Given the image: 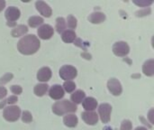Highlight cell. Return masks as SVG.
<instances>
[{
  "label": "cell",
  "mask_w": 154,
  "mask_h": 130,
  "mask_svg": "<svg viewBox=\"0 0 154 130\" xmlns=\"http://www.w3.org/2000/svg\"><path fill=\"white\" fill-rule=\"evenodd\" d=\"M37 33H38L39 38L42 40H49L53 36L54 29L50 24H42V26L39 27Z\"/></svg>",
  "instance_id": "cell-8"
},
{
  "label": "cell",
  "mask_w": 154,
  "mask_h": 130,
  "mask_svg": "<svg viewBox=\"0 0 154 130\" xmlns=\"http://www.w3.org/2000/svg\"><path fill=\"white\" fill-rule=\"evenodd\" d=\"M86 98V94L83 90H76L74 93L71 94L70 99L72 100V102L76 105V104H80L81 102H83V100Z\"/></svg>",
  "instance_id": "cell-17"
},
{
  "label": "cell",
  "mask_w": 154,
  "mask_h": 130,
  "mask_svg": "<svg viewBox=\"0 0 154 130\" xmlns=\"http://www.w3.org/2000/svg\"><path fill=\"white\" fill-rule=\"evenodd\" d=\"M62 88H63V90H64L66 92L70 93V92H72V91L75 90V89H76V84H75V82H73L72 81H65V82H64Z\"/></svg>",
  "instance_id": "cell-24"
},
{
  "label": "cell",
  "mask_w": 154,
  "mask_h": 130,
  "mask_svg": "<svg viewBox=\"0 0 154 130\" xmlns=\"http://www.w3.org/2000/svg\"><path fill=\"white\" fill-rule=\"evenodd\" d=\"M27 32H28L27 26L23 25V24H20V25H17L16 27H14L12 30L11 35L13 37H20V36H23L25 33H27Z\"/></svg>",
  "instance_id": "cell-19"
},
{
  "label": "cell",
  "mask_w": 154,
  "mask_h": 130,
  "mask_svg": "<svg viewBox=\"0 0 154 130\" xmlns=\"http://www.w3.org/2000/svg\"><path fill=\"white\" fill-rule=\"evenodd\" d=\"M151 13H152V10H151V8H144L143 10H140V11H137L136 13H135V14H136V16H140V17H142V16H146V15H149V14H151Z\"/></svg>",
  "instance_id": "cell-30"
},
{
  "label": "cell",
  "mask_w": 154,
  "mask_h": 130,
  "mask_svg": "<svg viewBox=\"0 0 154 130\" xmlns=\"http://www.w3.org/2000/svg\"><path fill=\"white\" fill-rule=\"evenodd\" d=\"M66 24H68L69 28L75 29L77 27V19L72 14H69L68 16V18H67V23Z\"/></svg>",
  "instance_id": "cell-25"
},
{
  "label": "cell",
  "mask_w": 154,
  "mask_h": 130,
  "mask_svg": "<svg viewBox=\"0 0 154 130\" xmlns=\"http://www.w3.org/2000/svg\"><path fill=\"white\" fill-rule=\"evenodd\" d=\"M77 75H78V71L74 66L64 65L60 69V76L62 80L66 81L75 79Z\"/></svg>",
  "instance_id": "cell-4"
},
{
  "label": "cell",
  "mask_w": 154,
  "mask_h": 130,
  "mask_svg": "<svg viewBox=\"0 0 154 130\" xmlns=\"http://www.w3.org/2000/svg\"><path fill=\"white\" fill-rule=\"evenodd\" d=\"M66 26H67V24L63 17H58L56 19V27L55 28L59 33H63L66 29Z\"/></svg>",
  "instance_id": "cell-22"
},
{
  "label": "cell",
  "mask_w": 154,
  "mask_h": 130,
  "mask_svg": "<svg viewBox=\"0 0 154 130\" xmlns=\"http://www.w3.org/2000/svg\"><path fill=\"white\" fill-rule=\"evenodd\" d=\"M49 95L51 99L55 100H61L64 95H65V91L63 90V88L59 85V84H56V85H53L50 90H49Z\"/></svg>",
  "instance_id": "cell-11"
},
{
  "label": "cell",
  "mask_w": 154,
  "mask_h": 130,
  "mask_svg": "<svg viewBox=\"0 0 154 130\" xmlns=\"http://www.w3.org/2000/svg\"><path fill=\"white\" fill-rule=\"evenodd\" d=\"M5 103H6V100H4L3 102H1V103H0V109H2V107H4Z\"/></svg>",
  "instance_id": "cell-39"
},
{
  "label": "cell",
  "mask_w": 154,
  "mask_h": 130,
  "mask_svg": "<svg viewBox=\"0 0 154 130\" xmlns=\"http://www.w3.org/2000/svg\"><path fill=\"white\" fill-rule=\"evenodd\" d=\"M20 15H21V12L15 6H10V7H8L6 9V11H5V16L7 19V21L13 22V23H14V21L18 20L20 18Z\"/></svg>",
  "instance_id": "cell-10"
},
{
  "label": "cell",
  "mask_w": 154,
  "mask_h": 130,
  "mask_svg": "<svg viewBox=\"0 0 154 130\" xmlns=\"http://www.w3.org/2000/svg\"><path fill=\"white\" fill-rule=\"evenodd\" d=\"M133 128V125H132V122L128 119H125L122 122V125H121V128L120 130H132Z\"/></svg>",
  "instance_id": "cell-28"
},
{
  "label": "cell",
  "mask_w": 154,
  "mask_h": 130,
  "mask_svg": "<svg viewBox=\"0 0 154 130\" xmlns=\"http://www.w3.org/2000/svg\"><path fill=\"white\" fill-rule=\"evenodd\" d=\"M81 56L82 57H84L85 59H87V60H90L91 59V55L90 54H88V53H87V52H83V53H81Z\"/></svg>",
  "instance_id": "cell-34"
},
{
  "label": "cell",
  "mask_w": 154,
  "mask_h": 130,
  "mask_svg": "<svg viewBox=\"0 0 154 130\" xmlns=\"http://www.w3.org/2000/svg\"><path fill=\"white\" fill-rule=\"evenodd\" d=\"M11 91L15 94V95H19L23 92V89L21 86H18V85H13L11 86Z\"/></svg>",
  "instance_id": "cell-31"
},
{
  "label": "cell",
  "mask_w": 154,
  "mask_h": 130,
  "mask_svg": "<svg viewBox=\"0 0 154 130\" xmlns=\"http://www.w3.org/2000/svg\"><path fill=\"white\" fill-rule=\"evenodd\" d=\"M7 25L8 26H13V25H15V23H7Z\"/></svg>",
  "instance_id": "cell-40"
},
{
  "label": "cell",
  "mask_w": 154,
  "mask_h": 130,
  "mask_svg": "<svg viewBox=\"0 0 154 130\" xmlns=\"http://www.w3.org/2000/svg\"><path fill=\"white\" fill-rule=\"evenodd\" d=\"M35 6H36V9L39 11V13L42 15H43L45 17H51V16L52 10L50 7V5L48 4H46L45 2H43V1H37L35 3Z\"/></svg>",
  "instance_id": "cell-12"
},
{
  "label": "cell",
  "mask_w": 154,
  "mask_h": 130,
  "mask_svg": "<svg viewBox=\"0 0 154 130\" xmlns=\"http://www.w3.org/2000/svg\"><path fill=\"white\" fill-rule=\"evenodd\" d=\"M141 119H142V120H143V124H145V125H147V126H148V127H149V128H151V127H152V126H151V125H149V124H148V123H147V122H146V121H145V119H143V118H141Z\"/></svg>",
  "instance_id": "cell-37"
},
{
  "label": "cell",
  "mask_w": 154,
  "mask_h": 130,
  "mask_svg": "<svg viewBox=\"0 0 154 130\" xmlns=\"http://www.w3.org/2000/svg\"><path fill=\"white\" fill-rule=\"evenodd\" d=\"M48 89H49V86L47 84H44V83H40V84H37L35 87H34V94L37 96V97H42L46 94V92L48 91Z\"/></svg>",
  "instance_id": "cell-21"
},
{
  "label": "cell",
  "mask_w": 154,
  "mask_h": 130,
  "mask_svg": "<svg viewBox=\"0 0 154 130\" xmlns=\"http://www.w3.org/2000/svg\"><path fill=\"white\" fill-rule=\"evenodd\" d=\"M41 43L39 39L33 34L24 35L17 43L18 51L24 55H32L37 52L40 49Z\"/></svg>",
  "instance_id": "cell-1"
},
{
  "label": "cell",
  "mask_w": 154,
  "mask_h": 130,
  "mask_svg": "<svg viewBox=\"0 0 154 130\" xmlns=\"http://www.w3.org/2000/svg\"><path fill=\"white\" fill-rule=\"evenodd\" d=\"M82 105L86 111H94L97 107V101L96 99L92 97H88L83 100Z\"/></svg>",
  "instance_id": "cell-14"
},
{
  "label": "cell",
  "mask_w": 154,
  "mask_h": 130,
  "mask_svg": "<svg viewBox=\"0 0 154 130\" xmlns=\"http://www.w3.org/2000/svg\"><path fill=\"white\" fill-rule=\"evenodd\" d=\"M43 24V18L40 16H32L28 20V24L31 27H37Z\"/></svg>",
  "instance_id": "cell-23"
},
{
  "label": "cell",
  "mask_w": 154,
  "mask_h": 130,
  "mask_svg": "<svg viewBox=\"0 0 154 130\" xmlns=\"http://www.w3.org/2000/svg\"><path fill=\"white\" fill-rule=\"evenodd\" d=\"M135 130H148L146 128H143V127H138V128H136V129Z\"/></svg>",
  "instance_id": "cell-38"
},
{
  "label": "cell",
  "mask_w": 154,
  "mask_h": 130,
  "mask_svg": "<svg viewBox=\"0 0 154 130\" xmlns=\"http://www.w3.org/2000/svg\"><path fill=\"white\" fill-rule=\"evenodd\" d=\"M113 52L119 57H125L130 52V47L125 42H116L113 46Z\"/></svg>",
  "instance_id": "cell-6"
},
{
  "label": "cell",
  "mask_w": 154,
  "mask_h": 130,
  "mask_svg": "<svg viewBox=\"0 0 154 130\" xmlns=\"http://www.w3.org/2000/svg\"><path fill=\"white\" fill-rule=\"evenodd\" d=\"M52 111L58 116H62L64 114L76 112L77 106L68 100H63L60 101H57L52 106Z\"/></svg>",
  "instance_id": "cell-2"
},
{
  "label": "cell",
  "mask_w": 154,
  "mask_h": 130,
  "mask_svg": "<svg viewBox=\"0 0 154 130\" xmlns=\"http://www.w3.org/2000/svg\"><path fill=\"white\" fill-rule=\"evenodd\" d=\"M76 37H77L76 33L72 30H65L61 34L62 41L65 43H68L74 42L76 40Z\"/></svg>",
  "instance_id": "cell-20"
},
{
  "label": "cell",
  "mask_w": 154,
  "mask_h": 130,
  "mask_svg": "<svg viewBox=\"0 0 154 130\" xmlns=\"http://www.w3.org/2000/svg\"><path fill=\"white\" fill-rule=\"evenodd\" d=\"M81 118L89 126H94L98 121V115L95 111H85L81 114Z\"/></svg>",
  "instance_id": "cell-9"
},
{
  "label": "cell",
  "mask_w": 154,
  "mask_h": 130,
  "mask_svg": "<svg viewBox=\"0 0 154 130\" xmlns=\"http://www.w3.org/2000/svg\"><path fill=\"white\" fill-rule=\"evenodd\" d=\"M21 116V109L17 106H9L5 108L3 112V117L5 120L9 122H14L18 120Z\"/></svg>",
  "instance_id": "cell-3"
},
{
  "label": "cell",
  "mask_w": 154,
  "mask_h": 130,
  "mask_svg": "<svg viewBox=\"0 0 154 130\" xmlns=\"http://www.w3.org/2000/svg\"><path fill=\"white\" fill-rule=\"evenodd\" d=\"M107 88H108V90L110 91V93L113 94L114 96H119V95H121V93L123 91L121 82L116 78H111L108 81Z\"/></svg>",
  "instance_id": "cell-7"
},
{
  "label": "cell",
  "mask_w": 154,
  "mask_h": 130,
  "mask_svg": "<svg viewBox=\"0 0 154 130\" xmlns=\"http://www.w3.org/2000/svg\"><path fill=\"white\" fill-rule=\"evenodd\" d=\"M134 3L135 5H137L138 6H141V7H146L150 5H152L153 3V1H147V0H140V1H137V0H134Z\"/></svg>",
  "instance_id": "cell-29"
},
{
  "label": "cell",
  "mask_w": 154,
  "mask_h": 130,
  "mask_svg": "<svg viewBox=\"0 0 154 130\" xmlns=\"http://www.w3.org/2000/svg\"><path fill=\"white\" fill-rule=\"evenodd\" d=\"M111 112H112V107L108 103H103L98 107V114H99L100 119L105 124L110 121Z\"/></svg>",
  "instance_id": "cell-5"
},
{
  "label": "cell",
  "mask_w": 154,
  "mask_h": 130,
  "mask_svg": "<svg viewBox=\"0 0 154 130\" xmlns=\"http://www.w3.org/2000/svg\"><path fill=\"white\" fill-rule=\"evenodd\" d=\"M78 118L74 114H68L63 119V123L68 128H76L78 125Z\"/></svg>",
  "instance_id": "cell-16"
},
{
  "label": "cell",
  "mask_w": 154,
  "mask_h": 130,
  "mask_svg": "<svg viewBox=\"0 0 154 130\" xmlns=\"http://www.w3.org/2000/svg\"><path fill=\"white\" fill-rule=\"evenodd\" d=\"M22 120L24 123H30L32 121V116L29 111H23L22 116Z\"/></svg>",
  "instance_id": "cell-26"
},
{
  "label": "cell",
  "mask_w": 154,
  "mask_h": 130,
  "mask_svg": "<svg viewBox=\"0 0 154 130\" xmlns=\"http://www.w3.org/2000/svg\"><path fill=\"white\" fill-rule=\"evenodd\" d=\"M152 113H153V109H151L150 113H149V119L151 120V122L152 123L153 122V119H152Z\"/></svg>",
  "instance_id": "cell-36"
},
{
  "label": "cell",
  "mask_w": 154,
  "mask_h": 130,
  "mask_svg": "<svg viewBox=\"0 0 154 130\" xmlns=\"http://www.w3.org/2000/svg\"><path fill=\"white\" fill-rule=\"evenodd\" d=\"M17 101H18V99H17L16 96H10V97L7 99V100H6V102H7L8 104H10V105H14V104L16 103Z\"/></svg>",
  "instance_id": "cell-32"
},
{
  "label": "cell",
  "mask_w": 154,
  "mask_h": 130,
  "mask_svg": "<svg viewBox=\"0 0 154 130\" xmlns=\"http://www.w3.org/2000/svg\"><path fill=\"white\" fill-rule=\"evenodd\" d=\"M51 70L49 67H42L37 72V80L42 82H47L51 78Z\"/></svg>",
  "instance_id": "cell-13"
},
{
  "label": "cell",
  "mask_w": 154,
  "mask_h": 130,
  "mask_svg": "<svg viewBox=\"0 0 154 130\" xmlns=\"http://www.w3.org/2000/svg\"><path fill=\"white\" fill-rule=\"evenodd\" d=\"M143 71L146 76H152L154 74V61L152 59L148 60L143 66Z\"/></svg>",
  "instance_id": "cell-18"
},
{
  "label": "cell",
  "mask_w": 154,
  "mask_h": 130,
  "mask_svg": "<svg viewBox=\"0 0 154 130\" xmlns=\"http://www.w3.org/2000/svg\"><path fill=\"white\" fill-rule=\"evenodd\" d=\"M106 20V14L102 12H94L88 16V21L92 24H101Z\"/></svg>",
  "instance_id": "cell-15"
},
{
  "label": "cell",
  "mask_w": 154,
  "mask_h": 130,
  "mask_svg": "<svg viewBox=\"0 0 154 130\" xmlns=\"http://www.w3.org/2000/svg\"><path fill=\"white\" fill-rule=\"evenodd\" d=\"M13 77H14V75L12 74V73H6V74H5L3 77H1L0 78V84H6L7 82H9L12 79H13Z\"/></svg>",
  "instance_id": "cell-27"
},
{
  "label": "cell",
  "mask_w": 154,
  "mask_h": 130,
  "mask_svg": "<svg viewBox=\"0 0 154 130\" xmlns=\"http://www.w3.org/2000/svg\"><path fill=\"white\" fill-rule=\"evenodd\" d=\"M7 94V90L5 87H1L0 86V100L4 99Z\"/></svg>",
  "instance_id": "cell-33"
},
{
  "label": "cell",
  "mask_w": 154,
  "mask_h": 130,
  "mask_svg": "<svg viewBox=\"0 0 154 130\" xmlns=\"http://www.w3.org/2000/svg\"><path fill=\"white\" fill-rule=\"evenodd\" d=\"M5 0H0V12L5 8Z\"/></svg>",
  "instance_id": "cell-35"
}]
</instances>
